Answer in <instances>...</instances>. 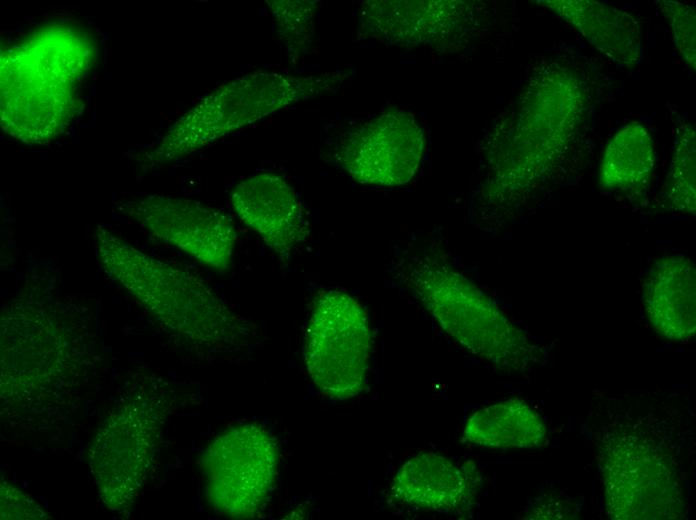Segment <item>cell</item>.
I'll return each instance as SVG.
<instances>
[{"instance_id": "obj_1", "label": "cell", "mask_w": 696, "mask_h": 520, "mask_svg": "<svg viewBox=\"0 0 696 520\" xmlns=\"http://www.w3.org/2000/svg\"><path fill=\"white\" fill-rule=\"evenodd\" d=\"M50 284L27 277L1 309V419L26 431L77 411L102 365L91 311Z\"/></svg>"}, {"instance_id": "obj_2", "label": "cell", "mask_w": 696, "mask_h": 520, "mask_svg": "<svg viewBox=\"0 0 696 520\" xmlns=\"http://www.w3.org/2000/svg\"><path fill=\"white\" fill-rule=\"evenodd\" d=\"M98 263L174 338L206 353L246 352L256 330L198 275L148 255L107 227L94 230Z\"/></svg>"}, {"instance_id": "obj_3", "label": "cell", "mask_w": 696, "mask_h": 520, "mask_svg": "<svg viewBox=\"0 0 696 520\" xmlns=\"http://www.w3.org/2000/svg\"><path fill=\"white\" fill-rule=\"evenodd\" d=\"M96 58L84 29L68 23L45 25L2 50L0 123L26 144H44L74 119L80 88Z\"/></svg>"}, {"instance_id": "obj_4", "label": "cell", "mask_w": 696, "mask_h": 520, "mask_svg": "<svg viewBox=\"0 0 696 520\" xmlns=\"http://www.w3.org/2000/svg\"><path fill=\"white\" fill-rule=\"evenodd\" d=\"M643 418L617 415L600 426L598 467L610 518L683 519L688 505L674 444Z\"/></svg>"}, {"instance_id": "obj_5", "label": "cell", "mask_w": 696, "mask_h": 520, "mask_svg": "<svg viewBox=\"0 0 696 520\" xmlns=\"http://www.w3.org/2000/svg\"><path fill=\"white\" fill-rule=\"evenodd\" d=\"M400 276L441 328L472 354L509 371H524L544 361V347L443 259L411 256L402 261Z\"/></svg>"}, {"instance_id": "obj_6", "label": "cell", "mask_w": 696, "mask_h": 520, "mask_svg": "<svg viewBox=\"0 0 696 520\" xmlns=\"http://www.w3.org/2000/svg\"><path fill=\"white\" fill-rule=\"evenodd\" d=\"M337 76L254 72L228 81L180 116L153 154L170 162L332 86Z\"/></svg>"}, {"instance_id": "obj_7", "label": "cell", "mask_w": 696, "mask_h": 520, "mask_svg": "<svg viewBox=\"0 0 696 520\" xmlns=\"http://www.w3.org/2000/svg\"><path fill=\"white\" fill-rule=\"evenodd\" d=\"M164 403L156 388L132 385L98 428L88 462L108 509L130 508L145 487L160 444Z\"/></svg>"}, {"instance_id": "obj_8", "label": "cell", "mask_w": 696, "mask_h": 520, "mask_svg": "<svg viewBox=\"0 0 696 520\" xmlns=\"http://www.w3.org/2000/svg\"><path fill=\"white\" fill-rule=\"evenodd\" d=\"M371 331L364 308L337 289L320 293L308 322L304 359L313 383L325 395L348 399L366 383Z\"/></svg>"}, {"instance_id": "obj_9", "label": "cell", "mask_w": 696, "mask_h": 520, "mask_svg": "<svg viewBox=\"0 0 696 520\" xmlns=\"http://www.w3.org/2000/svg\"><path fill=\"white\" fill-rule=\"evenodd\" d=\"M203 467L208 502L218 513L256 515L276 480L278 449L259 425L243 424L218 435L208 446Z\"/></svg>"}, {"instance_id": "obj_10", "label": "cell", "mask_w": 696, "mask_h": 520, "mask_svg": "<svg viewBox=\"0 0 696 520\" xmlns=\"http://www.w3.org/2000/svg\"><path fill=\"white\" fill-rule=\"evenodd\" d=\"M123 211L149 234L202 265L218 271L230 266L238 234L220 209L188 198L144 194L125 202Z\"/></svg>"}, {"instance_id": "obj_11", "label": "cell", "mask_w": 696, "mask_h": 520, "mask_svg": "<svg viewBox=\"0 0 696 520\" xmlns=\"http://www.w3.org/2000/svg\"><path fill=\"white\" fill-rule=\"evenodd\" d=\"M422 153L418 126L407 115L388 113L347 133L336 156L342 169L355 181L395 186L412 178Z\"/></svg>"}, {"instance_id": "obj_12", "label": "cell", "mask_w": 696, "mask_h": 520, "mask_svg": "<svg viewBox=\"0 0 696 520\" xmlns=\"http://www.w3.org/2000/svg\"><path fill=\"white\" fill-rule=\"evenodd\" d=\"M232 208L279 260L287 264L310 235V226L293 186L281 175L264 172L237 182Z\"/></svg>"}, {"instance_id": "obj_13", "label": "cell", "mask_w": 696, "mask_h": 520, "mask_svg": "<svg viewBox=\"0 0 696 520\" xmlns=\"http://www.w3.org/2000/svg\"><path fill=\"white\" fill-rule=\"evenodd\" d=\"M643 304L654 330L674 341L689 340L696 331V270L682 254L658 257L643 283Z\"/></svg>"}, {"instance_id": "obj_14", "label": "cell", "mask_w": 696, "mask_h": 520, "mask_svg": "<svg viewBox=\"0 0 696 520\" xmlns=\"http://www.w3.org/2000/svg\"><path fill=\"white\" fill-rule=\"evenodd\" d=\"M478 486V475L472 468L439 454L420 453L400 467L391 490L409 505L449 513L468 506Z\"/></svg>"}, {"instance_id": "obj_15", "label": "cell", "mask_w": 696, "mask_h": 520, "mask_svg": "<svg viewBox=\"0 0 696 520\" xmlns=\"http://www.w3.org/2000/svg\"><path fill=\"white\" fill-rule=\"evenodd\" d=\"M544 3L619 65L634 66L640 62L641 34L632 15L592 0H549Z\"/></svg>"}, {"instance_id": "obj_16", "label": "cell", "mask_w": 696, "mask_h": 520, "mask_svg": "<svg viewBox=\"0 0 696 520\" xmlns=\"http://www.w3.org/2000/svg\"><path fill=\"white\" fill-rule=\"evenodd\" d=\"M542 416L521 399H509L484 407L466 421V441L483 447L515 449L540 446L546 440Z\"/></svg>"}, {"instance_id": "obj_17", "label": "cell", "mask_w": 696, "mask_h": 520, "mask_svg": "<svg viewBox=\"0 0 696 520\" xmlns=\"http://www.w3.org/2000/svg\"><path fill=\"white\" fill-rule=\"evenodd\" d=\"M654 163L649 131L632 123L621 128L608 143L600 166V181L606 189L638 194L649 184Z\"/></svg>"}, {"instance_id": "obj_18", "label": "cell", "mask_w": 696, "mask_h": 520, "mask_svg": "<svg viewBox=\"0 0 696 520\" xmlns=\"http://www.w3.org/2000/svg\"><path fill=\"white\" fill-rule=\"evenodd\" d=\"M695 156V132L686 124L677 132L664 187L665 198L674 211L695 212Z\"/></svg>"}, {"instance_id": "obj_19", "label": "cell", "mask_w": 696, "mask_h": 520, "mask_svg": "<svg viewBox=\"0 0 696 520\" xmlns=\"http://www.w3.org/2000/svg\"><path fill=\"white\" fill-rule=\"evenodd\" d=\"M278 35L293 54L308 40L313 30L316 5L311 1L267 0Z\"/></svg>"}, {"instance_id": "obj_20", "label": "cell", "mask_w": 696, "mask_h": 520, "mask_svg": "<svg viewBox=\"0 0 696 520\" xmlns=\"http://www.w3.org/2000/svg\"><path fill=\"white\" fill-rule=\"evenodd\" d=\"M660 10L669 20L674 43L685 62L695 69V9L676 1H660Z\"/></svg>"}, {"instance_id": "obj_21", "label": "cell", "mask_w": 696, "mask_h": 520, "mask_svg": "<svg viewBox=\"0 0 696 520\" xmlns=\"http://www.w3.org/2000/svg\"><path fill=\"white\" fill-rule=\"evenodd\" d=\"M1 519H48V514L19 489L1 482Z\"/></svg>"}, {"instance_id": "obj_22", "label": "cell", "mask_w": 696, "mask_h": 520, "mask_svg": "<svg viewBox=\"0 0 696 520\" xmlns=\"http://www.w3.org/2000/svg\"><path fill=\"white\" fill-rule=\"evenodd\" d=\"M579 505L566 495H548L538 498L530 506L524 518L529 519H572L577 515Z\"/></svg>"}]
</instances>
